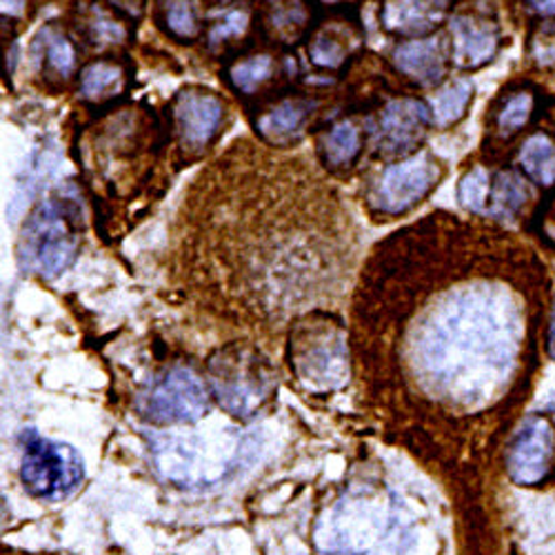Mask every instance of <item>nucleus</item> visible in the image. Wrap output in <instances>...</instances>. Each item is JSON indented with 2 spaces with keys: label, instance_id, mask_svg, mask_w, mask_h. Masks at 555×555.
Instances as JSON below:
<instances>
[{
  "label": "nucleus",
  "instance_id": "f257e3e1",
  "mask_svg": "<svg viewBox=\"0 0 555 555\" xmlns=\"http://www.w3.org/2000/svg\"><path fill=\"white\" fill-rule=\"evenodd\" d=\"M351 216L302 158L236 141L184 196L176 222V271L249 275L300 285L349 271Z\"/></svg>",
  "mask_w": 555,
  "mask_h": 555
},
{
  "label": "nucleus",
  "instance_id": "f03ea898",
  "mask_svg": "<svg viewBox=\"0 0 555 555\" xmlns=\"http://www.w3.org/2000/svg\"><path fill=\"white\" fill-rule=\"evenodd\" d=\"M158 122L143 107L112 109L80 145L82 167L109 198L135 196L154 171L158 152Z\"/></svg>",
  "mask_w": 555,
  "mask_h": 555
},
{
  "label": "nucleus",
  "instance_id": "7ed1b4c3",
  "mask_svg": "<svg viewBox=\"0 0 555 555\" xmlns=\"http://www.w3.org/2000/svg\"><path fill=\"white\" fill-rule=\"evenodd\" d=\"M330 555H400L402 525L398 508L383 491H358L338 502L320 538Z\"/></svg>",
  "mask_w": 555,
  "mask_h": 555
},
{
  "label": "nucleus",
  "instance_id": "20e7f679",
  "mask_svg": "<svg viewBox=\"0 0 555 555\" xmlns=\"http://www.w3.org/2000/svg\"><path fill=\"white\" fill-rule=\"evenodd\" d=\"M76 214L67 203L44 201L27 220L18 241V262L40 278L61 275L78 256Z\"/></svg>",
  "mask_w": 555,
  "mask_h": 555
},
{
  "label": "nucleus",
  "instance_id": "39448f33",
  "mask_svg": "<svg viewBox=\"0 0 555 555\" xmlns=\"http://www.w3.org/2000/svg\"><path fill=\"white\" fill-rule=\"evenodd\" d=\"M292 366L309 387H338L347 376V338L325 313L302 318L292 334Z\"/></svg>",
  "mask_w": 555,
  "mask_h": 555
},
{
  "label": "nucleus",
  "instance_id": "423d86ee",
  "mask_svg": "<svg viewBox=\"0 0 555 555\" xmlns=\"http://www.w3.org/2000/svg\"><path fill=\"white\" fill-rule=\"evenodd\" d=\"M209 383L220 406L236 418H251L273 389L267 362L245 347H231L211 358Z\"/></svg>",
  "mask_w": 555,
  "mask_h": 555
},
{
  "label": "nucleus",
  "instance_id": "0eeeda50",
  "mask_svg": "<svg viewBox=\"0 0 555 555\" xmlns=\"http://www.w3.org/2000/svg\"><path fill=\"white\" fill-rule=\"evenodd\" d=\"M85 478V465L78 451L65 442L25 434L21 457V482L38 500L59 502L72 495Z\"/></svg>",
  "mask_w": 555,
  "mask_h": 555
},
{
  "label": "nucleus",
  "instance_id": "6e6552de",
  "mask_svg": "<svg viewBox=\"0 0 555 555\" xmlns=\"http://www.w3.org/2000/svg\"><path fill=\"white\" fill-rule=\"evenodd\" d=\"M138 415L160 427L198 423L209 409V391L190 366H171L152 378L135 398Z\"/></svg>",
  "mask_w": 555,
  "mask_h": 555
},
{
  "label": "nucleus",
  "instance_id": "1a4fd4ad",
  "mask_svg": "<svg viewBox=\"0 0 555 555\" xmlns=\"http://www.w3.org/2000/svg\"><path fill=\"white\" fill-rule=\"evenodd\" d=\"M444 176L442 163L431 152H418L389 165L369 190V207L383 216H402L418 207Z\"/></svg>",
  "mask_w": 555,
  "mask_h": 555
},
{
  "label": "nucleus",
  "instance_id": "9d476101",
  "mask_svg": "<svg viewBox=\"0 0 555 555\" xmlns=\"http://www.w3.org/2000/svg\"><path fill=\"white\" fill-rule=\"evenodd\" d=\"M527 198L529 192L525 180L514 171L489 173L487 169L476 167L460 180L457 188L462 207L498 220L514 218L525 207Z\"/></svg>",
  "mask_w": 555,
  "mask_h": 555
},
{
  "label": "nucleus",
  "instance_id": "9b49d317",
  "mask_svg": "<svg viewBox=\"0 0 555 555\" xmlns=\"http://www.w3.org/2000/svg\"><path fill=\"white\" fill-rule=\"evenodd\" d=\"M224 116L222 101L209 89L188 87L173 99L171 125L182 152L201 156L220 131Z\"/></svg>",
  "mask_w": 555,
  "mask_h": 555
},
{
  "label": "nucleus",
  "instance_id": "f8f14e48",
  "mask_svg": "<svg viewBox=\"0 0 555 555\" xmlns=\"http://www.w3.org/2000/svg\"><path fill=\"white\" fill-rule=\"evenodd\" d=\"M434 116L427 103L396 99L383 107L376 127V150L383 158H409L425 141Z\"/></svg>",
  "mask_w": 555,
  "mask_h": 555
},
{
  "label": "nucleus",
  "instance_id": "ddd939ff",
  "mask_svg": "<svg viewBox=\"0 0 555 555\" xmlns=\"http://www.w3.org/2000/svg\"><path fill=\"white\" fill-rule=\"evenodd\" d=\"M555 457V431L546 418H529L506 453L508 476L522 487H533L546 478Z\"/></svg>",
  "mask_w": 555,
  "mask_h": 555
},
{
  "label": "nucleus",
  "instance_id": "4468645a",
  "mask_svg": "<svg viewBox=\"0 0 555 555\" xmlns=\"http://www.w3.org/2000/svg\"><path fill=\"white\" fill-rule=\"evenodd\" d=\"M453 63L462 69H478L498 52V31L489 21L476 16H455L451 21Z\"/></svg>",
  "mask_w": 555,
  "mask_h": 555
},
{
  "label": "nucleus",
  "instance_id": "2eb2a0df",
  "mask_svg": "<svg viewBox=\"0 0 555 555\" xmlns=\"http://www.w3.org/2000/svg\"><path fill=\"white\" fill-rule=\"evenodd\" d=\"M447 12V0H387L380 23L389 34L418 38L431 34Z\"/></svg>",
  "mask_w": 555,
  "mask_h": 555
},
{
  "label": "nucleus",
  "instance_id": "dca6fc26",
  "mask_svg": "<svg viewBox=\"0 0 555 555\" xmlns=\"http://www.w3.org/2000/svg\"><path fill=\"white\" fill-rule=\"evenodd\" d=\"M393 65L413 82L431 87L442 82L447 59L440 38H413L393 50Z\"/></svg>",
  "mask_w": 555,
  "mask_h": 555
},
{
  "label": "nucleus",
  "instance_id": "f3484780",
  "mask_svg": "<svg viewBox=\"0 0 555 555\" xmlns=\"http://www.w3.org/2000/svg\"><path fill=\"white\" fill-rule=\"evenodd\" d=\"M313 112V103L305 99H287L264 112L256 129L271 145H287L302 131L309 116Z\"/></svg>",
  "mask_w": 555,
  "mask_h": 555
},
{
  "label": "nucleus",
  "instance_id": "a211bd4d",
  "mask_svg": "<svg viewBox=\"0 0 555 555\" xmlns=\"http://www.w3.org/2000/svg\"><path fill=\"white\" fill-rule=\"evenodd\" d=\"M362 150V131L356 122L343 120L336 127H332L325 135H322L320 154L327 167L332 169H345L353 165Z\"/></svg>",
  "mask_w": 555,
  "mask_h": 555
},
{
  "label": "nucleus",
  "instance_id": "6ab92c4d",
  "mask_svg": "<svg viewBox=\"0 0 555 555\" xmlns=\"http://www.w3.org/2000/svg\"><path fill=\"white\" fill-rule=\"evenodd\" d=\"M520 165L527 176L542 188L555 184V145L546 133H533L522 145Z\"/></svg>",
  "mask_w": 555,
  "mask_h": 555
},
{
  "label": "nucleus",
  "instance_id": "aec40b11",
  "mask_svg": "<svg viewBox=\"0 0 555 555\" xmlns=\"http://www.w3.org/2000/svg\"><path fill=\"white\" fill-rule=\"evenodd\" d=\"M472 99H474V85L469 80H455L444 89H440L429 103L434 125L442 129L455 125L462 116L467 114Z\"/></svg>",
  "mask_w": 555,
  "mask_h": 555
},
{
  "label": "nucleus",
  "instance_id": "412c9836",
  "mask_svg": "<svg viewBox=\"0 0 555 555\" xmlns=\"http://www.w3.org/2000/svg\"><path fill=\"white\" fill-rule=\"evenodd\" d=\"M122 85H125V76L116 63H107V61L91 63L80 74V91L85 99L99 101V99L114 96L122 89Z\"/></svg>",
  "mask_w": 555,
  "mask_h": 555
},
{
  "label": "nucleus",
  "instance_id": "4be33fe9",
  "mask_svg": "<svg viewBox=\"0 0 555 555\" xmlns=\"http://www.w3.org/2000/svg\"><path fill=\"white\" fill-rule=\"evenodd\" d=\"M267 25L273 29L275 38L292 42L300 36L307 25V10L302 0H269Z\"/></svg>",
  "mask_w": 555,
  "mask_h": 555
},
{
  "label": "nucleus",
  "instance_id": "5701e85b",
  "mask_svg": "<svg viewBox=\"0 0 555 555\" xmlns=\"http://www.w3.org/2000/svg\"><path fill=\"white\" fill-rule=\"evenodd\" d=\"M275 72V61L269 54L251 56L247 61L236 63L229 69V78L236 89L245 91V94H254V91L267 82Z\"/></svg>",
  "mask_w": 555,
  "mask_h": 555
},
{
  "label": "nucleus",
  "instance_id": "b1692460",
  "mask_svg": "<svg viewBox=\"0 0 555 555\" xmlns=\"http://www.w3.org/2000/svg\"><path fill=\"white\" fill-rule=\"evenodd\" d=\"M167 29L184 40H192L201 34L196 0H167L165 5Z\"/></svg>",
  "mask_w": 555,
  "mask_h": 555
},
{
  "label": "nucleus",
  "instance_id": "393cba45",
  "mask_svg": "<svg viewBox=\"0 0 555 555\" xmlns=\"http://www.w3.org/2000/svg\"><path fill=\"white\" fill-rule=\"evenodd\" d=\"M345 38L334 31H322L315 36V40L309 44V56L318 67L325 69H338L349 54V48L343 42Z\"/></svg>",
  "mask_w": 555,
  "mask_h": 555
},
{
  "label": "nucleus",
  "instance_id": "a878e982",
  "mask_svg": "<svg viewBox=\"0 0 555 555\" xmlns=\"http://www.w3.org/2000/svg\"><path fill=\"white\" fill-rule=\"evenodd\" d=\"M533 114V96L527 94V91H520V94H514L498 112V131L502 135H514L518 133L531 118Z\"/></svg>",
  "mask_w": 555,
  "mask_h": 555
},
{
  "label": "nucleus",
  "instance_id": "bb28decb",
  "mask_svg": "<svg viewBox=\"0 0 555 555\" xmlns=\"http://www.w3.org/2000/svg\"><path fill=\"white\" fill-rule=\"evenodd\" d=\"M44 59H48V67L63 78H67L76 67L74 44L63 34H54L48 38V44H44Z\"/></svg>",
  "mask_w": 555,
  "mask_h": 555
},
{
  "label": "nucleus",
  "instance_id": "cd10ccee",
  "mask_svg": "<svg viewBox=\"0 0 555 555\" xmlns=\"http://www.w3.org/2000/svg\"><path fill=\"white\" fill-rule=\"evenodd\" d=\"M533 54L542 65H555V27L542 31L540 38L533 40Z\"/></svg>",
  "mask_w": 555,
  "mask_h": 555
},
{
  "label": "nucleus",
  "instance_id": "c85d7f7f",
  "mask_svg": "<svg viewBox=\"0 0 555 555\" xmlns=\"http://www.w3.org/2000/svg\"><path fill=\"white\" fill-rule=\"evenodd\" d=\"M109 3L131 16H138L145 10V0H109Z\"/></svg>",
  "mask_w": 555,
  "mask_h": 555
},
{
  "label": "nucleus",
  "instance_id": "c756f323",
  "mask_svg": "<svg viewBox=\"0 0 555 555\" xmlns=\"http://www.w3.org/2000/svg\"><path fill=\"white\" fill-rule=\"evenodd\" d=\"M529 3L540 14H546V16L555 14V0H529Z\"/></svg>",
  "mask_w": 555,
  "mask_h": 555
},
{
  "label": "nucleus",
  "instance_id": "7c9ffc66",
  "mask_svg": "<svg viewBox=\"0 0 555 555\" xmlns=\"http://www.w3.org/2000/svg\"><path fill=\"white\" fill-rule=\"evenodd\" d=\"M25 10V0H3V12L10 16H21Z\"/></svg>",
  "mask_w": 555,
  "mask_h": 555
},
{
  "label": "nucleus",
  "instance_id": "2f4dec72",
  "mask_svg": "<svg viewBox=\"0 0 555 555\" xmlns=\"http://www.w3.org/2000/svg\"><path fill=\"white\" fill-rule=\"evenodd\" d=\"M546 349H548V356L555 360V313H553V318H551L548 338H546Z\"/></svg>",
  "mask_w": 555,
  "mask_h": 555
},
{
  "label": "nucleus",
  "instance_id": "473e14b6",
  "mask_svg": "<svg viewBox=\"0 0 555 555\" xmlns=\"http://www.w3.org/2000/svg\"><path fill=\"white\" fill-rule=\"evenodd\" d=\"M546 236L555 238V214H551L546 220Z\"/></svg>",
  "mask_w": 555,
  "mask_h": 555
},
{
  "label": "nucleus",
  "instance_id": "72a5a7b5",
  "mask_svg": "<svg viewBox=\"0 0 555 555\" xmlns=\"http://www.w3.org/2000/svg\"><path fill=\"white\" fill-rule=\"evenodd\" d=\"M322 3H330V5H334V3H340V0H322Z\"/></svg>",
  "mask_w": 555,
  "mask_h": 555
}]
</instances>
